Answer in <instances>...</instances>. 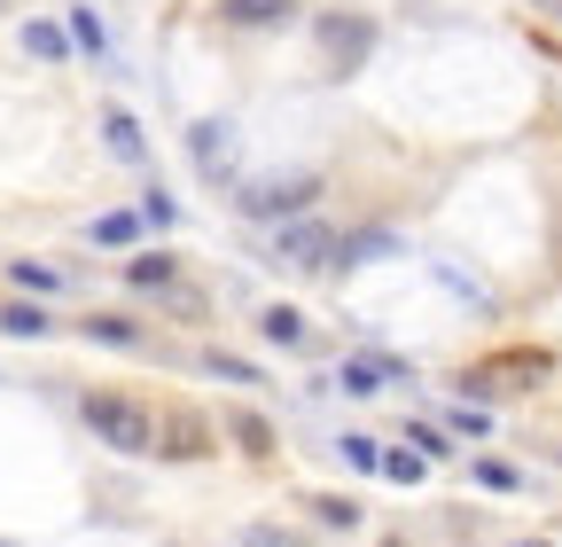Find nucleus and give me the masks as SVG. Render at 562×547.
Returning a JSON list of instances; mask_svg holds the SVG:
<instances>
[{
	"label": "nucleus",
	"instance_id": "obj_1",
	"mask_svg": "<svg viewBox=\"0 0 562 547\" xmlns=\"http://www.w3.org/2000/svg\"><path fill=\"white\" fill-rule=\"evenodd\" d=\"M375 40H383V24L368 9H321L313 16V47H321V71L328 79H360L368 55H375Z\"/></svg>",
	"mask_w": 562,
	"mask_h": 547
},
{
	"label": "nucleus",
	"instance_id": "obj_2",
	"mask_svg": "<svg viewBox=\"0 0 562 547\" xmlns=\"http://www.w3.org/2000/svg\"><path fill=\"white\" fill-rule=\"evenodd\" d=\"M79 415H87V431H94L110 454H157V415H149L133 391H87Z\"/></svg>",
	"mask_w": 562,
	"mask_h": 547
},
{
	"label": "nucleus",
	"instance_id": "obj_3",
	"mask_svg": "<svg viewBox=\"0 0 562 547\" xmlns=\"http://www.w3.org/2000/svg\"><path fill=\"white\" fill-rule=\"evenodd\" d=\"M313 196H321V172H281V180H250L235 203H243L250 220H297Z\"/></svg>",
	"mask_w": 562,
	"mask_h": 547
},
{
	"label": "nucleus",
	"instance_id": "obj_4",
	"mask_svg": "<svg viewBox=\"0 0 562 547\" xmlns=\"http://www.w3.org/2000/svg\"><path fill=\"white\" fill-rule=\"evenodd\" d=\"M547 368H554L547 353H501V360H484V368H469V376H461V399H492V391H531V383H539Z\"/></svg>",
	"mask_w": 562,
	"mask_h": 547
},
{
	"label": "nucleus",
	"instance_id": "obj_5",
	"mask_svg": "<svg viewBox=\"0 0 562 547\" xmlns=\"http://www.w3.org/2000/svg\"><path fill=\"white\" fill-rule=\"evenodd\" d=\"M157 454H165V461H203V454H211V423L195 415V406L157 415Z\"/></svg>",
	"mask_w": 562,
	"mask_h": 547
},
{
	"label": "nucleus",
	"instance_id": "obj_6",
	"mask_svg": "<svg viewBox=\"0 0 562 547\" xmlns=\"http://www.w3.org/2000/svg\"><path fill=\"white\" fill-rule=\"evenodd\" d=\"M188 157H195L211 180H235V125H227V118H203V125H188Z\"/></svg>",
	"mask_w": 562,
	"mask_h": 547
},
{
	"label": "nucleus",
	"instance_id": "obj_7",
	"mask_svg": "<svg viewBox=\"0 0 562 547\" xmlns=\"http://www.w3.org/2000/svg\"><path fill=\"white\" fill-rule=\"evenodd\" d=\"M336 227H321V220H297L290 235H281V258H290V266H336Z\"/></svg>",
	"mask_w": 562,
	"mask_h": 547
},
{
	"label": "nucleus",
	"instance_id": "obj_8",
	"mask_svg": "<svg viewBox=\"0 0 562 547\" xmlns=\"http://www.w3.org/2000/svg\"><path fill=\"white\" fill-rule=\"evenodd\" d=\"M125 282H133V290H172V282H180V258H172V250H133V258H125Z\"/></svg>",
	"mask_w": 562,
	"mask_h": 547
},
{
	"label": "nucleus",
	"instance_id": "obj_9",
	"mask_svg": "<svg viewBox=\"0 0 562 547\" xmlns=\"http://www.w3.org/2000/svg\"><path fill=\"white\" fill-rule=\"evenodd\" d=\"M297 0H227V24H250V32H273V24H290Z\"/></svg>",
	"mask_w": 562,
	"mask_h": 547
},
{
	"label": "nucleus",
	"instance_id": "obj_10",
	"mask_svg": "<svg viewBox=\"0 0 562 547\" xmlns=\"http://www.w3.org/2000/svg\"><path fill=\"white\" fill-rule=\"evenodd\" d=\"M227 431H235V446H243L250 461H266V454H273V423H266V415H250V406H235Z\"/></svg>",
	"mask_w": 562,
	"mask_h": 547
},
{
	"label": "nucleus",
	"instance_id": "obj_11",
	"mask_svg": "<svg viewBox=\"0 0 562 547\" xmlns=\"http://www.w3.org/2000/svg\"><path fill=\"white\" fill-rule=\"evenodd\" d=\"M94 345H117V353H140V321H125V313H94V321H79Z\"/></svg>",
	"mask_w": 562,
	"mask_h": 547
},
{
	"label": "nucleus",
	"instance_id": "obj_12",
	"mask_svg": "<svg viewBox=\"0 0 562 547\" xmlns=\"http://www.w3.org/2000/svg\"><path fill=\"white\" fill-rule=\"evenodd\" d=\"M391 250H398V243H391L383 227H368V235H344V243H336V266H375V258H391Z\"/></svg>",
	"mask_w": 562,
	"mask_h": 547
},
{
	"label": "nucleus",
	"instance_id": "obj_13",
	"mask_svg": "<svg viewBox=\"0 0 562 547\" xmlns=\"http://www.w3.org/2000/svg\"><path fill=\"white\" fill-rule=\"evenodd\" d=\"M383 376H406V360H351V368H344V391L375 399V391H383Z\"/></svg>",
	"mask_w": 562,
	"mask_h": 547
},
{
	"label": "nucleus",
	"instance_id": "obj_14",
	"mask_svg": "<svg viewBox=\"0 0 562 547\" xmlns=\"http://www.w3.org/2000/svg\"><path fill=\"white\" fill-rule=\"evenodd\" d=\"M258 328H266V345H305V313L297 305H266Z\"/></svg>",
	"mask_w": 562,
	"mask_h": 547
},
{
	"label": "nucleus",
	"instance_id": "obj_15",
	"mask_svg": "<svg viewBox=\"0 0 562 547\" xmlns=\"http://www.w3.org/2000/svg\"><path fill=\"white\" fill-rule=\"evenodd\" d=\"M0 328H9V336H47L55 321H47V305H32V298H9V305H0Z\"/></svg>",
	"mask_w": 562,
	"mask_h": 547
},
{
	"label": "nucleus",
	"instance_id": "obj_16",
	"mask_svg": "<svg viewBox=\"0 0 562 547\" xmlns=\"http://www.w3.org/2000/svg\"><path fill=\"white\" fill-rule=\"evenodd\" d=\"M102 133H110V157H133V165L149 157V142H140V125H133L125 110H110V118H102Z\"/></svg>",
	"mask_w": 562,
	"mask_h": 547
},
{
	"label": "nucleus",
	"instance_id": "obj_17",
	"mask_svg": "<svg viewBox=\"0 0 562 547\" xmlns=\"http://www.w3.org/2000/svg\"><path fill=\"white\" fill-rule=\"evenodd\" d=\"M9 282H16V290H32V298H55V290H63V274H55V266H40V258H16V266H9Z\"/></svg>",
	"mask_w": 562,
	"mask_h": 547
},
{
	"label": "nucleus",
	"instance_id": "obj_18",
	"mask_svg": "<svg viewBox=\"0 0 562 547\" xmlns=\"http://www.w3.org/2000/svg\"><path fill=\"white\" fill-rule=\"evenodd\" d=\"M24 47H32L40 63H63V55H70V40H63L55 24H24Z\"/></svg>",
	"mask_w": 562,
	"mask_h": 547
},
{
	"label": "nucleus",
	"instance_id": "obj_19",
	"mask_svg": "<svg viewBox=\"0 0 562 547\" xmlns=\"http://www.w3.org/2000/svg\"><path fill=\"white\" fill-rule=\"evenodd\" d=\"M313 509H321V524H328V532H351V524H360V501H344V493H321Z\"/></svg>",
	"mask_w": 562,
	"mask_h": 547
},
{
	"label": "nucleus",
	"instance_id": "obj_20",
	"mask_svg": "<svg viewBox=\"0 0 562 547\" xmlns=\"http://www.w3.org/2000/svg\"><path fill=\"white\" fill-rule=\"evenodd\" d=\"M235 547H305V532H290V524H250Z\"/></svg>",
	"mask_w": 562,
	"mask_h": 547
},
{
	"label": "nucleus",
	"instance_id": "obj_21",
	"mask_svg": "<svg viewBox=\"0 0 562 547\" xmlns=\"http://www.w3.org/2000/svg\"><path fill=\"white\" fill-rule=\"evenodd\" d=\"M203 368H211V376H227V383H266V376H258L250 360H235V353H203Z\"/></svg>",
	"mask_w": 562,
	"mask_h": 547
},
{
	"label": "nucleus",
	"instance_id": "obj_22",
	"mask_svg": "<svg viewBox=\"0 0 562 547\" xmlns=\"http://www.w3.org/2000/svg\"><path fill=\"white\" fill-rule=\"evenodd\" d=\"M140 235V220L133 212H110V220H94V243H133Z\"/></svg>",
	"mask_w": 562,
	"mask_h": 547
},
{
	"label": "nucleus",
	"instance_id": "obj_23",
	"mask_svg": "<svg viewBox=\"0 0 562 547\" xmlns=\"http://www.w3.org/2000/svg\"><path fill=\"white\" fill-rule=\"evenodd\" d=\"M383 477L391 485H422V454H383Z\"/></svg>",
	"mask_w": 562,
	"mask_h": 547
},
{
	"label": "nucleus",
	"instance_id": "obj_24",
	"mask_svg": "<svg viewBox=\"0 0 562 547\" xmlns=\"http://www.w3.org/2000/svg\"><path fill=\"white\" fill-rule=\"evenodd\" d=\"M476 485H492V493H516V469H508V461H476Z\"/></svg>",
	"mask_w": 562,
	"mask_h": 547
},
{
	"label": "nucleus",
	"instance_id": "obj_25",
	"mask_svg": "<svg viewBox=\"0 0 562 547\" xmlns=\"http://www.w3.org/2000/svg\"><path fill=\"white\" fill-rule=\"evenodd\" d=\"M344 461H351V469H383V454H375V438H344Z\"/></svg>",
	"mask_w": 562,
	"mask_h": 547
},
{
	"label": "nucleus",
	"instance_id": "obj_26",
	"mask_svg": "<svg viewBox=\"0 0 562 547\" xmlns=\"http://www.w3.org/2000/svg\"><path fill=\"white\" fill-rule=\"evenodd\" d=\"M140 212H149V220H157V227H172V220H180V203H172V196H165V188H149V203H140Z\"/></svg>",
	"mask_w": 562,
	"mask_h": 547
},
{
	"label": "nucleus",
	"instance_id": "obj_27",
	"mask_svg": "<svg viewBox=\"0 0 562 547\" xmlns=\"http://www.w3.org/2000/svg\"><path fill=\"white\" fill-rule=\"evenodd\" d=\"M406 438H414V446H422V461H438V454H446V431H430V423H414V431H406Z\"/></svg>",
	"mask_w": 562,
	"mask_h": 547
},
{
	"label": "nucleus",
	"instance_id": "obj_28",
	"mask_svg": "<svg viewBox=\"0 0 562 547\" xmlns=\"http://www.w3.org/2000/svg\"><path fill=\"white\" fill-rule=\"evenodd\" d=\"M516 547H554V539H516Z\"/></svg>",
	"mask_w": 562,
	"mask_h": 547
},
{
	"label": "nucleus",
	"instance_id": "obj_29",
	"mask_svg": "<svg viewBox=\"0 0 562 547\" xmlns=\"http://www.w3.org/2000/svg\"><path fill=\"white\" fill-rule=\"evenodd\" d=\"M383 547H406V539H383Z\"/></svg>",
	"mask_w": 562,
	"mask_h": 547
}]
</instances>
